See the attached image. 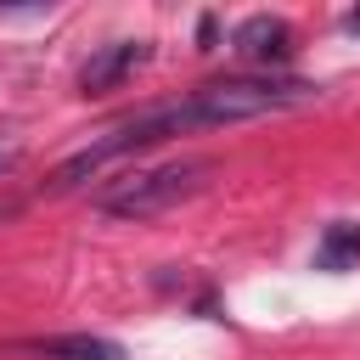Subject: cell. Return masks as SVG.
Returning a JSON list of instances; mask_svg holds the SVG:
<instances>
[{
    "mask_svg": "<svg viewBox=\"0 0 360 360\" xmlns=\"http://www.w3.org/2000/svg\"><path fill=\"white\" fill-rule=\"evenodd\" d=\"M315 101L309 79H270V73H236V79H214L197 84L191 96H180V118L186 129H214V124H242V118H264V112H287Z\"/></svg>",
    "mask_w": 360,
    "mask_h": 360,
    "instance_id": "1",
    "label": "cell"
},
{
    "mask_svg": "<svg viewBox=\"0 0 360 360\" xmlns=\"http://www.w3.org/2000/svg\"><path fill=\"white\" fill-rule=\"evenodd\" d=\"M208 174H214L208 158H174V163H158V169H135V174L112 180L96 197V208L112 214V219H152V214H169L174 202L197 197Z\"/></svg>",
    "mask_w": 360,
    "mask_h": 360,
    "instance_id": "2",
    "label": "cell"
},
{
    "mask_svg": "<svg viewBox=\"0 0 360 360\" xmlns=\"http://www.w3.org/2000/svg\"><path fill=\"white\" fill-rule=\"evenodd\" d=\"M146 56H152L146 39H112V45H101V51L79 68V90H84V96H107V90H118Z\"/></svg>",
    "mask_w": 360,
    "mask_h": 360,
    "instance_id": "3",
    "label": "cell"
},
{
    "mask_svg": "<svg viewBox=\"0 0 360 360\" xmlns=\"http://www.w3.org/2000/svg\"><path fill=\"white\" fill-rule=\"evenodd\" d=\"M231 51H236L242 62H287V51H292V28H287V17L253 11V17L236 28Z\"/></svg>",
    "mask_w": 360,
    "mask_h": 360,
    "instance_id": "4",
    "label": "cell"
},
{
    "mask_svg": "<svg viewBox=\"0 0 360 360\" xmlns=\"http://www.w3.org/2000/svg\"><path fill=\"white\" fill-rule=\"evenodd\" d=\"M39 360H124V349L112 338H90V332H56V338H28L22 343Z\"/></svg>",
    "mask_w": 360,
    "mask_h": 360,
    "instance_id": "5",
    "label": "cell"
},
{
    "mask_svg": "<svg viewBox=\"0 0 360 360\" xmlns=\"http://www.w3.org/2000/svg\"><path fill=\"white\" fill-rule=\"evenodd\" d=\"M360 253V225H349V219H338L326 236H321V264L326 270H343L349 259Z\"/></svg>",
    "mask_w": 360,
    "mask_h": 360,
    "instance_id": "6",
    "label": "cell"
},
{
    "mask_svg": "<svg viewBox=\"0 0 360 360\" xmlns=\"http://www.w3.org/2000/svg\"><path fill=\"white\" fill-rule=\"evenodd\" d=\"M17 163H22V146L17 141H0V174H11Z\"/></svg>",
    "mask_w": 360,
    "mask_h": 360,
    "instance_id": "7",
    "label": "cell"
},
{
    "mask_svg": "<svg viewBox=\"0 0 360 360\" xmlns=\"http://www.w3.org/2000/svg\"><path fill=\"white\" fill-rule=\"evenodd\" d=\"M343 22H349V28H360V11H349V17H343Z\"/></svg>",
    "mask_w": 360,
    "mask_h": 360,
    "instance_id": "8",
    "label": "cell"
}]
</instances>
